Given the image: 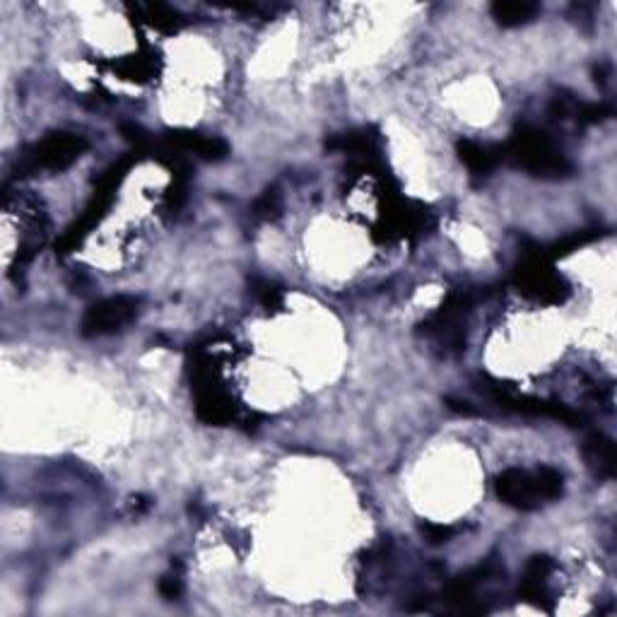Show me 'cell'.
<instances>
[{"instance_id": "6da1fadb", "label": "cell", "mask_w": 617, "mask_h": 617, "mask_svg": "<svg viewBox=\"0 0 617 617\" xmlns=\"http://www.w3.org/2000/svg\"><path fill=\"white\" fill-rule=\"evenodd\" d=\"M495 492L507 507L519 511H533L545 502H557L564 492V478L560 470L540 466L533 473L521 468H509L497 475Z\"/></svg>"}, {"instance_id": "7a4b0ae2", "label": "cell", "mask_w": 617, "mask_h": 617, "mask_svg": "<svg viewBox=\"0 0 617 617\" xmlns=\"http://www.w3.org/2000/svg\"><path fill=\"white\" fill-rule=\"evenodd\" d=\"M509 157L521 169L531 172L538 179H564L572 174V162L562 155L560 148L550 140L548 133L533 126H519L511 135Z\"/></svg>"}, {"instance_id": "3957f363", "label": "cell", "mask_w": 617, "mask_h": 617, "mask_svg": "<svg viewBox=\"0 0 617 617\" xmlns=\"http://www.w3.org/2000/svg\"><path fill=\"white\" fill-rule=\"evenodd\" d=\"M138 160H140V155L138 152H133V155L123 157V160L111 164L107 172L99 176L97 188H94L92 201L85 208V213H82L80 220L75 222L73 227H68V232L58 239V244H56L58 254H68V251H73L75 246H78L82 239L92 232V227H97V222L107 215L109 205L111 201H114L116 191H119V186L123 184V179H126V174L131 172L133 164H138Z\"/></svg>"}, {"instance_id": "277c9868", "label": "cell", "mask_w": 617, "mask_h": 617, "mask_svg": "<svg viewBox=\"0 0 617 617\" xmlns=\"http://www.w3.org/2000/svg\"><path fill=\"white\" fill-rule=\"evenodd\" d=\"M478 391L483 393L487 401H492L499 410L514 415L526 417H550V420H560L569 427H579L584 422V415L572 410L569 405L560 401H540V398L524 396V393L514 391L511 386L502 384V381L492 379V376H480Z\"/></svg>"}, {"instance_id": "5b68a950", "label": "cell", "mask_w": 617, "mask_h": 617, "mask_svg": "<svg viewBox=\"0 0 617 617\" xmlns=\"http://www.w3.org/2000/svg\"><path fill=\"white\" fill-rule=\"evenodd\" d=\"M514 285L526 297L536 299L540 304H560L567 295V285H564L562 275L555 273L548 254L543 249L526 251L521 263L516 266Z\"/></svg>"}, {"instance_id": "8992f818", "label": "cell", "mask_w": 617, "mask_h": 617, "mask_svg": "<svg viewBox=\"0 0 617 617\" xmlns=\"http://www.w3.org/2000/svg\"><path fill=\"white\" fill-rule=\"evenodd\" d=\"M87 150V140L78 133L58 131L49 133L44 140H39L34 148L22 157L20 174H32L37 169H49V172H63L73 164L82 152Z\"/></svg>"}, {"instance_id": "52a82bcc", "label": "cell", "mask_w": 617, "mask_h": 617, "mask_svg": "<svg viewBox=\"0 0 617 617\" xmlns=\"http://www.w3.org/2000/svg\"><path fill=\"white\" fill-rule=\"evenodd\" d=\"M138 299L135 297H107L102 302L92 304L87 309L85 319H82V336L85 338H99V336H111V333L121 331L123 326H128L138 314Z\"/></svg>"}, {"instance_id": "ba28073f", "label": "cell", "mask_w": 617, "mask_h": 617, "mask_svg": "<svg viewBox=\"0 0 617 617\" xmlns=\"http://www.w3.org/2000/svg\"><path fill=\"white\" fill-rule=\"evenodd\" d=\"M162 145L174 152H196L203 160H222V157L229 155V145L225 140L193 131H167L162 138Z\"/></svg>"}, {"instance_id": "9c48e42d", "label": "cell", "mask_w": 617, "mask_h": 617, "mask_svg": "<svg viewBox=\"0 0 617 617\" xmlns=\"http://www.w3.org/2000/svg\"><path fill=\"white\" fill-rule=\"evenodd\" d=\"M581 454H584L586 466L598 480H613L617 470V454L615 442L603 432H591L581 444Z\"/></svg>"}, {"instance_id": "30bf717a", "label": "cell", "mask_w": 617, "mask_h": 617, "mask_svg": "<svg viewBox=\"0 0 617 617\" xmlns=\"http://www.w3.org/2000/svg\"><path fill=\"white\" fill-rule=\"evenodd\" d=\"M552 572V560L545 555L531 557L526 564L524 579H521L519 596L524 601L538 605V608H548V577Z\"/></svg>"}, {"instance_id": "8fae6325", "label": "cell", "mask_w": 617, "mask_h": 617, "mask_svg": "<svg viewBox=\"0 0 617 617\" xmlns=\"http://www.w3.org/2000/svg\"><path fill=\"white\" fill-rule=\"evenodd\" d=\"M379 145H381L379 133H376L374 128H362V131L336 135V138L328 140L326 148L364 157V160H374L376 152H379Z\"/></svg>"}, {"instance_id": "7c38bea8", "label": "cell", "mask_w": 617, "mask_h": 617, "mask_svg": "<svg viewBox=\"0 0 617 617\" xmlns=\"http://www.w3.org/2000/svg\"><path fill=\"white\" fill-rule=\"evenodd\" d=\"M492 20L502 27H521L536 20L540 8L536 3H524V0H499L492 5Z\"/></svg>"}, {"instance_id": "4fadbf2b", "label": "cell", "mask_w": 617, "mask_h": 617, "mask_svg": "<svg viewBox=\"0 0 617 617\" xmlns=\"http://www.w3.org/2000/svg\"><path fill=\"white\" fill-rule=\"evenodd\" d=\"M135 15L140 17L143 22H148L150 27L160 29L164 34H174L179 32L181 25H184V20H181V15L176 13V10L169 8V5L162 3H138L133 5Z\"/></svg>"}, {"instance_id": "5bb4252c", "label": "cell", "mask_w": 617, "mask_h": 617, "mask_svg": "<svg viewBox=\"0 0 617 617\" xmlns=\"http://www.w3.org/2000/svg\"><path fill=\"white\" fill-rule=\"evenodd\" d=\"M456 150H458V157H461V162L466 164V167L473 174L483 176V174H490L492 169H495L497 152L485 148V145L473 143V140H458Z\"/></svg>"}, {"instance_id": "9a60e30c", "label": "cell", "mask_w": 617, "mask_h": 617, "mask_svg": "<svg viewBox=\"0 0 617 617\" xmlns=\"http://www.w3.org/2000/svg\"><path fill=\"white\" fill-rule=\"evenodd\" d=\"M282 210V198L278 193V188H266L263 196L254 203V215L261 217V220H275Z\"/></svg>"}, {"instance_id": "2e32d148", "label": "cell", "mask_w": 617, "mask_h": 617, "mask_svg": "<svg viewBox=\"0 0 617 617\" xmlns=\"http://www.w3.org/2000/svg\"><path fill=\"white\" fill-rule=\"evenodd\" d=\"M254 292H256V297L261 299L263 307H266L268 311H275V309L282 307V292L275 285H270V282L256 280L254 282Z\"/></svg>"}, {"instance_id": "e0dca14e", "label": "cell", "mask_w": 617, "mask_h": 617, "mask_svg": "<svg viewBox=\"0 0 617 617\" xmlns=\"http://www.w3.org/2000/svg\"><path fill=\"white\" fill-rule=\"evenodd\" d=\"M420 531H422V536H425V540L430 545L449 543V540L456 536V528L444 526V524H422Z\"/></svg>"}, {"instance_id": "ac0fdd59", "label": "cell", "mask_w": 617, "mask_h": 617, "mask_svg": "<svg viewBox=\"0 0 617 617\" xmlns=\"http://www.w3.org/2000/svg\"><path fill=\"white\" fill-rule=\"evenodd\" d=\"M181 591H184V584H181L179 577H164L160 581V593L167 601H174V598L181 596Z\"/></svg>"}, {"instance_id": "d6986e66", "label": "cell", "mask_w": 617, "mask_h": 617, "mask_svg": "<svg viewBox=\"0 0 617 617\" xmlns=\"http://www.w3.org/2000/svg\"><path fill=\"white\" fill-rule=\"evenodd\" d=\"M446 405H449V410H454V413H461V415H480V410H475L473 405H470L468 401H461V398H446Z\"/></svg>"}]
</instances>
